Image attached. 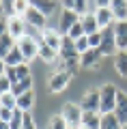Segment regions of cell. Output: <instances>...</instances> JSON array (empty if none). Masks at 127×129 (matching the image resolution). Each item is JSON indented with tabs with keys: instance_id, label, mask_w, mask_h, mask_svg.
I'll use <instances>...</instances> for the list:
<instances>
[{
	"instance_id": "cell-18",
	"label": "cell",
	"mask_w": 127,
	"mask_h": 129,
	"mask_svg": "<svg viewBox=\"0 0 127 129\" xmlns=\"http://www.w3.org/2000/svg\"><path fill=\"white\" fill-rule=\"evenodd\" d=\"M80 129H101V114L99 112H84Z\"/></svg>"
},
{
	"instance_id": "cell-27",
	"label": "cell",
	"mask_w": 127,
	"mask_h": 129,
	"mask_svg": "<svg viewBox=\"0 0 127 129\" xmlns=\"http://www.w3.org/2000/svg\"><path fill=\"white\" fill-rule=\"evenodd\" d=\"M32 106H35V95H32V90L26 92V95H22V97H17V108L22 112H30Z\"/></svg>"
},
{
	"instance_id": "cell-17",
	"label": "cell",
	"mask_w": 127,
	"mask_h": 129,
	"mask_svg": "<svg viewBox=\"0 0 127 129\" xmlns=\"http://www.w3.org/2000/svg\"><path fill=\"white\" fill-rule=\"evenodd\" d=\"M80 22H82V26H84V32H86V37H91V35H97V32H101L99 22H97V17H95V11H93V13H86L84 17L80 19Z\"/></svg>"
},
{
	"instance_id": "cell-34",
	"label": "cell",
	"mask_w": 127,
	"mask_h": 129,
	"mask_svg": "<svg viewBox=\"0 0 127 129\" xmlns=\"http://www.w3.org/2000/svg\"><path fill=\"white\" fill-rule=\"evenodd\" d=\"M13 88V82H11L7 75H0V95H5V92H11Z\"/></svg>"
},
{
	"instance_id": "cell-1",
	"label": "cell",
	"mask_w": 127,
	"mask_h": 129,
	"mask_svg": "<svg viewBox=\"0 0 127 129\" xmlns=\"http://www.w3.org/2000/svg\"><path fill=\"white\" fill-rule=\"evenodd\" d=\"M99 92H101V114H112L116 110L118 88L114 84H104V86H99Z\"/></svg>"
},
{
	"instance_id": "cell-35",
	"label": "cell",
	"mask_w": 127,
	"mask_h": 129,
	"mask_svg": "<svg viewBox=\"0 0 127 129\" xmlns=\"http://www.w3.org/2000/svg\"><path fill=\"white\" fill-rule=\"evenodd\" d=\"M11 118H13V110L0 108V123H11Z\"/></svg>"
},
{
	"instance_id": "cell-12",
	"label": "cell",
	"mask_w": 127,
	"mask_h": 129,
	"mask_svg": "<svg viewBox=\"0 0 127 129\" xmlns=\"http://www.w3.org/2000/svg\"><path fill=\"white\" fill-rule=\"evenodd\" d=\"M5 30L9 32V35L15 39V41H19V39L26 35V22H24L22 17H11V19H7Z\"/></svg>"
},
{
	"instance_id": "cell-20",
	"label": "cell",
	"mask_w": 127,
	"mask_h": 129,
	"mask_svg": "<svg viewBox=\"0 0 127 129\" xmlns=\"http://www.w3.org/2000/svg\"><path fill=\"white\" fill-rule=\"evenodd\" d=\"M110 9L116 22H127V0H110Z\"/></svg>"
},
{
	"instance_id": "cell-14",
	"label": "cell",
	"mask_w": 127,
	"mask_h": 129,
	"mask_svg": "<svg viewBox=\"0 0 127 129\" xmlns=\"http://www.w3.org/2000/svg\"><path fill=\"white\" fill-rule=\"evenodd\" d=\"M39 58L43 60V62H47V64L60 62L58 52H56V50H52V47L47 45V43H43V41H41V37H39Z\"/></svg>"
},
{
	"instance_id": "cell-6",
	"label": "cell",
	"mask_w": 127,
	"mask_h": 129,
	"mask_svg": "<svg viewBox=\"0 0 127 129\" xmlns=\"http://www.w3.org/2000/svg\"><path fill=\"white\" fill-rule=\"evenodd\" d=\"M99 52L104 56H116V37H114V26H108L101 30V47Z\"/></svg>"
},
{
	"instance_id": "cell-36",
	"label": "cell",
	"mask_w": 127,
	"mask_h": 129,
	"mask_svg": "<svg viewBox=\"0 0 127 129\" xmlns=\"http://www.w3.org/2000/svg\"><path fill=\"white\" fill-rule=\"evenodd\" d=\"M24 129H37V125H35V120H32L30 112H26V116H24Z\"/></svg>"
},
{
	"instance_id": "cell-7",
	"label": "cell",
	"mask_w": 127,
	"mask_h": 129,
	"mask_svg": "<svg viewBox=\"0 0 127 129\" xmlns=\"http://www.w3.org/2000/svg\"><path fill=\"white\" fill-rule=\"evenodd\" d=\"M97 9H95V17H97V22H99V28L104 30V28H108V26H114L116 24V19H114V13H112V9H110V2H97Z\"/></svg>"
},
{
	"instance_id": "cell-38",
	"label": "cell",
	"mask_w": 127,
	"mask_h": 129,
	"mask_svg": "<svg viewBox=\"0 0 127 129\" xmlns=\"http://www.w3.org/2000/svg\"><path fill=\"white\" fill-rule=\"evenodd\" d=\"M123 129H127V125H123Z\"/></svg>"
},
{
	"instance_id": "cell-10",
	"label": "cell",
	"mask_w": 127,
	"mask_h": 129,
	"mask_svg": "<svg viewBox=\"0 0 127 129\" xmlns=\"http://www.w3.org/2000/svg\"><path fill=\"white\" fill-rule=\"evenodd\" d=\"M24 22H26V26H32V28H37V30H45L47 17L41 13V11H37L35 7H32V2H30V9H28V13L24 15Z\"/></svg>"
},
{
	"instance_id": "cell-21",
	"label": "cell",
	"mask_w": 127,
	"mask_h": 129,
	"mask_svg": "<svg viewBox=\"0 0 127 129\" xmlns=\"http://www.w3.org/2000/svg\"><path fill=\"white\" fill-rule=\"evenodd\" d=\"M63 9L75 11L80 17H84L86 13H91V7H88V2H84V0H65V2H63Z\"/></svg>"
},
{
	"instance_id": "cell-16",
	"label": "cell",
	"mask_w": 127,
	"mask_h": 129,
	"mask_svg": "<svg viewBox=\"0 0 127 129\" xmlns=\"http://www.w3.org/2000/svg\"><path fill=\"white\" fill-rule=\"evenodd\" d=\"M24 62H26V58H24V54H22V50H19V45H15L9 54L2 58V64H5V67H19V64H24Z\"/></svg>"
},
{
	"instance_id": "cell-31",
	"label": "cell",
	"mask_w": 127,
	"mask_h": 129,
	"mask_svg": "<svg viewBox=\"0 0 127 129\" xmlns=\"http://www.w3.org/2000/svg\"><path fill=\"white\" fill-rule=\"evenodd\" d=\"M2 13L7 15V19L17 17V11H15V2H11V0H2Z\"/></svg>"
},
{
	"instance_id": "cell-37",
	"label": "cell",
	"mask_w": 127,
	"mask_h": 129,
	"mask_svg": "<svg viewBox=\"0 0 127 129\" xmlns=\"http://www.w3.org/2000/svg\"><path fill=\"white\" fill-rule=\"evenodd\" d=\"M0 129H11V125L9 123H0Z\"/></svg>"
},
{
	"instance_id": "cell-33",
	"label": "cell",
	"mask_w": 127,
	"mask_h": 129,
	"mask_svg": "<svg viewBox=\"0 0 127 129\" xmlns=\"http://www.w3.org/2000/svg\"><path fill=\"white\" fill-rule=\"evenodd\" d=\"M75 50H78V54H86L88 50H91V43H88V37H82V39H78L75 41Z\"/></svg>"
},
{
	"instance_id": "cell-22",
	"label": "cell",
	"mask_w": 127,
	"mask_h": 129,
	"mask_svg": "<svg viewBox=\"0 0 127 129\" xmlns=\"http://www.w3.org/2000/svg\"><path fill=\"white\" fill-rule=\"evenodd\" d=\"M114 69L121 78H127V52H116L114 56Z\"/></svg>"
},
{
	"instance_id": "cell-5",
	"label": "cell",
	"mask_w": 127,
	"mask_h": 129,
	"mask_svg": "<svg viewBox=\"0 0 127 129\" xmlns=\"http://www.w3.org/2000/svg\"><path fill=\"white\" fill-rule=\"evenodd\" d=\"M17 45H19V50H22L26 62H30L32 58H39V39L30 37V35H24L17 41Z\"/></svg>"
},
{
	"instance_id": "cell-32",
	"label": "cell",
	"mask_w": 127,
	"mask_h": 129,
	"mask_svg": "<svg viewBox=\"0 0 127 129\" xmlns=\"http://www.w3.org/2000/svg\"><path fill=\"white\" fill-rule=\"evenodd\" d=\"M28 9H30V2H28V0H15V11H17V17L24 19V15L28 13Z\"/></svg>"
},
{
	"instance_id": "cell-28",
	"label": "cell",
	"mask_w": 127,
	"mask_h": 129,
	"mask_svg": "<svg viewBox=\"0 0 127 129\" xmlns=\"http://www.w3.org/2000/svg\"><path fill=\"white\" fill-rule=\"evenodd\" d=\"M0 108H5V110H15V108H17V97H15L13 92L0 95Z\"/></svg>"
},
{
	"instance_id": "cell-2",
	"label": "cell",
	"mask_w": 127,
	"mask_h": 129,
	"mask_svg": "<svg viewBox=\"0 0 127 129\" xmlns=\"http://www.w3.org/2000/svg\"><path fill=\"white\" fill-rule=\"evenodd\" d=\"M60 116L65 118V123L69 125V129H80L82 125V116H84V110L80 108V103H65L63 110H60Z\"/></svg>"
},
{
	"instance_id": "cell-11",
	"label": "cell",
	"mask_w": 127,
	"mask_h": 129,
	"mask_svg": "<svg viewBox=\"0 0 127 129\" xmlns=\"http://www.w3.org/2000/svg\"><path fill=\"white\" fill-rule=\"evenodd\" d=\"M41 41L47 43L52 50L60 52V45H63V35H60L58 28H45V30H41Z\"/></svg>"
},
{
	"instance_id": "cell-8",
	"label": "cell",
	"mask_w": 127,
	"mask_h": 129,
	"mask_svg": "<svg viewBox=\"0 0 127 129\" xmlns=\"http://www.w3.org/2000/svg\"><path fill=\"white\" fill-rule=\"evenodd\" d=\"M80 19H82V17L75 13V11H71V9H63V11H60V22H58V30H60V35H67V32L71 30V26H75Z\"/></svg>"
},
{
	"instance_id": "cell-3",
	"label": "cell",
	"mask_w": 127,
	"mask_h": 129,
	"mask_svg": "<svg viewBox=\"0 0 127 129\" xmlns=\"http://www.w3.org/2000/svg\"><path fill=\"white\" fill-rule=\"evenodd\" d=\"M80 108L84 112H99L101 114V92H99V88H88L82 95Z\"/></svg>"
},
{
	"instance_id": "cell-29",
	"label": "cell",
	"mask_w": 127,
	"mask_h": 129,
	"mask_svg": "<svg viewBox=\"0 0 127 129\" xmlns=\"http://www.w3.org/2000/svg\"><path fill=\"white\" fill-rule=\"evenodd\" d=\"M45 129H69V125L65 123V118H63L60 114H54V116H50Z\"/></svg>"
},
{
	"instance_id": "cell-26",
	"label": "cell",
	"mask_w": 127,
	"mask_h": 129,
	"mask_svg": "<svg viewBox=\"0 0 127 129\" xmlns=\"http://www.w3.org/2000/svg\"><path fill=\"white\" fill-rule=\"evenodd\" d=\"M101 129H123V123L116 118V114H101Z\"/></svg>"
},
{
	"instance_id": "cell-13",
	"label": "cell",
	"mask_w": 127,
	"mask_h": 129,
	"mask_svg": "<svg viewBox=\"0 0 127 129\" xmlns=\"http://www.w3.org/2000/svg\"><path fill=\"white\" fill-rule=\"evenodd\" d=\"M60 60H69V58H78V50H75V41L67 35H63V45H60V52H58Z\"/></svg>"
},
{
	"instance_id": "cell-4",
	"label": "cell",
	"mask_w": 127,
	"mask_h": 129,
	"mask_svg": "<svg viewBox=\"0 0 127 129\" xmlns=\"http://www.w3.org/2000/svg\"><path fill=\"white\" fill-rule=\"evenodd\" d=\"M71 78H73V75L67 73V71H63V69L54 71V73L47 78V90H50V92H63L65 88L69 86Z\"/></svg>"
},
{
	"instance_id": "cell-30",
	"label": "cell",
	"mask_w": 127,
	"mask_h": 129,
	"mask_svg": "<svg viewBox=\"0 0 127 129\" xmlns=\"http://www.w3.org/2000/svg\"><path fill=\"white\" fill-rule=\"evenodd\" d=\"M67 37H71L73 41H78V39L86 37V32H84V26H82V22H78L75 26H71V30L67 32Z\"/></svg>"
},
{
	"instance_id": "cell-25",
	"label": "cell",
	"mask_w": 127,
	"mask_h": 129,
	"mask_svg": "<svg viewBox=\"0 0 127 129\" xmlns=\"http://www.w3.org/2000/svg\"><path fill=\"white\" fill-rule=\"evenodd\" d=\"M30 90H32V78L19 80V82H15L13 88H11V92H13L15 97H22V95H26V92H30Z\"/></svg>"
},
{
	"instance_id": "cell-19",
	"label": "cell",
	"mask_w": 127,
	"mask_h": 129,
	"mask_svg": "<svg viewBox=\"0 0 127 129\" xmlns=\"http://www.w3.org/2000/svg\"><path fill=\"white\" fill-rule=\"evenodd\" d=\"M116 118L123 125H127V92L118 90V99H116V110H114Z\"/></svg>"
},
{
	"instance_id": "cell-9",
	"label": "cell",
	"mask_w": 127,
	"mask_h": 129,
	"mask_svg": "<svg viewBox=\"0 0 127 129\" xmlns=\"http://www.w3.org/2000/svg\"><path fill=\"white\" fill-rule=\"evenodd\" d=\"M104 58L106 56L99 50H88L86 54L80 56V67L82 69H97V67H101V60Z\"/></svg>"
},
{
	"instance_id": "cell-24",
	"label": "cell",
	"mask_w": 127,
	"mask_h": 129,
	"mask_svg": "<svg viewBox=\"0 0 127 129\" xmlns=\"http://www.w3.org/2000/svg\"><path fill=\"white\" fill-rule=\"evenodd\" d=\"M15 45H17V41H15V39L11 37L9 32L5 30V32H2V39H0V54H2V58H5V56L9 54V52L13 50Z\"/></svg>"
},
{
	"instance_id": "cell-23",
	"label": "cell",
	"mask_w": 127,
	"mask_h": 129,
	"mask_svg": "<svg viewBox=\"0 0 127 129\" xmlns=\"http://www.w3.org/2000/svg\"><path fill=\"white\" fill-rule=\"evenodd\" d=\"M32 7H35L37 11H41V13L47 17V15L54 13V9H56L58 5H56L54 0H32Z\"/></svg>"
},
{
	"instance_id": "cell-15",
	"label": "cell",
	"mask_w": 127,
	"mask_h": 129,
	"mask_svg": "<svg viewBox=\"0 0 127 129\" xmlns=\"http://www.w3.org/2000/svg\"><path fill=\"white\" fill-rule=\"evenodd\" d=\"M114 37H116V50L127 52V22L114 24Z\"/></svg>"
}]
</instances>
